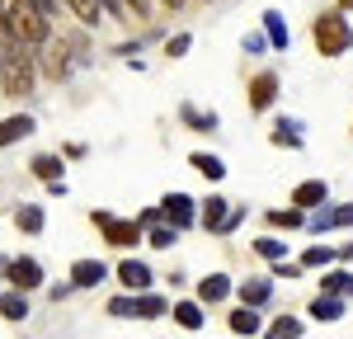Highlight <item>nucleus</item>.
<instances>
[{"label":"nucleus","instance_id":"nucleus-20","mask_svg":"<svg viewBox=\"0 0 353 339\" xmlns=\"http://www.w3.org/2000/svg\"><path fill=\"white\" fill-rule=\"evenodd\" d=\"M269 339H297L301 335V320H292V316H283V320H273L269 330H264Z\"/></svg>","mask_w":353,"mask_h":339},{"label":"nucleus","instance_id":"nucleus-13","mask_svg":"<svg viewBox=\"0 0 353 339\" xmlns=\"http://www.w3.org/2000/svg\"><path fill=\"white\" fill-rule=\"evenodd\" d=\"M14 226H19L24 236H38V231H43V207H33V203L14 207Z\"/></svg>","mask_w":353,"mask_h":339},{"label":"nucleus","instance_id":"nucleus-1","mask_svg":"<svg viewBox=\"0 0 353 339\" xmlns=\"http://www.w3.org/2000/svg\"><path fill=\"white\" fill-rule=\"evenodd\" d=\"M0 19H5V28H10L24 48H43V43L52 38V19L38 14L28 0H0Z\"/></svg>","mask_w":353,"mask_h":339},{"label":"nucleus","instance_id":"nucleus-21","mask_svg":"<svg viewBox=\"0 0 353 339\" xmlns=\"http://www.w3.org/2000/svg\"><path fill=\"white\" fill-rule=\"evenodd\" d=\"M33 174H38V179H48V184H57L61 161H57V156H38V161H33Z\"/></svg>","mask_w":353,"mask_h":339},{"label":"nucleus","instance_id":"nucleus-28","mask_svg":"<svg viewBox=\"0 0 353 339\" xmlns=\"http://www.w3.org/2000/svg\"><path fill=\"white\" fill-rule=\"evenodd\" d=\"M174 236H179V226H156V231H151V245H156V250H170Z\"/></svg>","mask_w":353,"mask_h":339},{"label":"nucleus","instance_id":"nucleus-4","mask_svg":"<svg viewBox=\"0 0 353 339\" xmlns=\"http://www.w3.org/2000/svg\"><path fill=\"white\" fill-rule=\"evenodd\" d=\"M94 222L104 226V236H109V245H118V250H132L137 240H141V231H137L132 222H113L109 212H94Z\"/></svg>","mask_w":353,"mask_h":339},{"label":"nucleus","instance_id":"nucleus-3","mask_svg":"<svg viewBox=\"0 0 353 339\" xmlns=\"http://www.w3.org/2000/svg\"><path fill=\"white\" fill-rule=\"evenodd\" d=\"M5 274H10V282H14V292H33L38 282H43V264L38 259H14V264H5Z\"/></svg>","mask_w":353,"mask_h":339},{"label":"nucleus","instance_id":"nucleus-26","mask_svg":"<svg viewBox=\"0 0 353 339\" xmlns=\"http://www.w3.org/2000/svg\"><path fill=\"white\" fill-rule=\"evenodd\" d=\"M264 28H269V38L278 43V48H288V24H283L278 14H264Z\"/></svg>","mask_w":353,"mask_h":339},{"label":"nucleus","instance_id":"nucleus-8","mask_svg":"<svg viewBox=\"0 0 353 339\" xmlns=\"http://www.w3.org/2000/svg\"><path fill=\"white\" fill-rule=\"evenodd\" d=\"M353 222V203L349 207H330V212H311V217H306V226H311V231H325V226H349Z\"/></svg>","mask_w":353,"mask_h":339},{"label":"nucleus","instance_id":"nucleus-16","mask_svg":"<svg viewBox=\"0 0 353 339\" xmlns=\"http://www.w3.org/2000/svg\"><path fill=\"white\" fill-rule=\"evenodd\" d=\"M174 320H179L184 330H198V325H203V307H198V302H179V307H174Z\"/></svg>","mask_w":353,"mask_h":339},{"label":"nucleus","instance_id":"nucleus-31","mask_svg":"<svg viewBox=\"0 0 353 339\" xmlns=\"http://www.w3.org/2000/svg\"><path fill=\"white\" fill-rule=\"evenodd\" d=\"M109 311H113V316H132V297H113Z\"/></svg>","mask_w":353,"mask_h":339},{"label":"nucleus","instance_id":"nucleus-12","mask_svg":"<svg viewBox=\"0 0 353 339\" xmlns=\"http://www.w3.org/2000/svg\"><path fill=\"white\" fill-rule=\"evenodd\" d=\"M226 292H231V278H226V274H208V278L198 282V297H203V302H221Z\"/></svg>","mask_w":353,"mask_h":339},{"label":"nucleus","instance_id":"nucleus-25","mask_svg":"<svg viewBox=\"0 0 353 339\" xmlns=\"http://www.w3.org/2000/svg\"><path fill=\"white\" fill-rule=\"evenodd\" d=\"M321 287H325V292H353V278L344 274V269H334V274H325Z\"/></svg>","mask_w":353,"mask_h":339},{"label":"nucleus","instance_id":"nucleus-15","mask_svg":"<svg viewBox=\"0 0 353 339\" xmlns=\"http://www.w3.org/2000/svg\"><path fill=\"white\" fill-rule=\"evenodd\" d=\"M0 316H5V320H24L28 316L24 292H5V297H0Z\"/></svg>","mask_w":353,"mask_h":339},{"label":"nucleus","instance_id":"nucleus-30","mask_svg":"<svg viewBox=\"0 0 353 339\" xmlns=\"http://www.w3.org/2000/svg\"><path fill=\"white\" fill-rule=\"evenodd\" d=\"M330 259H334V254L321 250V245H311V250H306V264H311V269H321V264H330Z\"/></svg>","mask_w":353,"mask_h":339},{"label":"nucleus","instance_id":"nucleus-7","mask_svg":"<svg viewBox=\"0 0 353 339\" xmlns=\"http://www.w3.org/2000/svg\"><path fill=\"white\" fill-rule=\"evenodd\" d=\"M104 274H109V269H104L99 259H76L71 282H76V287H94V282H104Z\"/></svg>","mask_w":353,"mask_h":339},{"label":"nucleus","instance_id":"nucleus-29","mask_svg":"<svg viewBox=\"0 0 353 339\" xmlns=\"http://www.w3.org/2000/svg\"><path fill=\"white\" fill-rule=\"evenodd\" d=\"M283 250H288V245H283V240H273V236L259 240V254H264V259H283Z\"/></svg>","mask_w":353,"mask_h":339},{"label":"nucleus","instance_id":"nucleus-14","mask_svg":"<svg viewBox=\"0 0 353 339\" xmlns=\"http://www.w3.org/2000/svg\"><path fill=\"white\" fill-rule=\"evenodd\" d=\"M226 217H231V207H226L221 198H208V203H203V226H208V231H221Z\"/></svg>","mask_w":353,"mask_h":339},{"label":"nucleus","instance_id":"nucleus-18","mask_svg":"<svg viewBox=\"0 0 353 339\" xmlns=\"http://www.w3.org/2000/svg\"><path fill=\"white\" fill-rule=\"evenodd\" d=\"M231 330L236 335H259V316L245 307V311H231Z\"/></svg>","mask_w":353,"mask_h":339},{"label":"nucleus","instance_id":"nucleus-9","mask_svg":"<svg viewBox=\"0 0 353 339\" xmlns=\"http://www.w3.org/2000/svg\"><path fill=\"white\" fill-rule=\"evenodd\" d=\"M118 278H123V287H151V269L141 259H123L118 264Z\"/></svg>","mask_w":353,"mask_h":339},{"label":"nucleus","instance_id":"nucleus-17","mask_svg":"<svg viewBox=\"0 0 353 339\" xmlns=\"http://www.w3.org/2000/svg\"><path fill=\"white\" fill-rule=\"evenodd\" d=\"M66 5L76 10V19H81V24H99V14H104V5H99V0H66Z\"/></svg>","mask_w":353,"mask_h":339},{"label":"nucleus","instance_id":"nucleus-34","mask_svg":"<svg viewBox=\"0 0 353 339\" xmlns=\"http://www.w3.org/2000/svg\"><path fill=\"white\" fill-rule=\"evenodd\" d=\"M339 5H344V10H353V0H339Z\"/></svg>","mask_w":353,"mask_h":339},{"label":"nucleus","instance_id":"nucleus-22","mask_svg":"<svg viewBox=\"0 0 353 339\" xmlns=\"http://www.w3.org/2000/svg\"><path fill=\"white\" fill-rule=\"evenodd\" d=\"M273 226H283V231H292V226H306V212L301 207H288V212H269Z\"/></svg>","mask_w":353,"mask_h":339},{"label":"nucleus","instance_id":"nucleus-2","mask_svg":"<svg viewBox=\"0 0 353 339\" xmlns=\"http://www.w3.org/2000/svg\"><path fill=\"white\" fill-rule=\"evenodd\" d=\"M311 38H316L321 56H344L353 48V24L344 14H316L311 19Z\"/></svg>","mask_w":353,"mask_h":339},{"label":"nucleus","instance_id":"nucleus-23","mask_svg":"<svg viewBox=\"0 0 353 339\" xmlns=\"http://www.w3.org/2000/svg\"><path fill=\"white\" fill-rule=\"evenodd\" d=\"M241 297L250 307H264L269 302V282H241Z\"/></svg>","mask_w":353,"mask_h":339},{"label":"nucleus","instance_id":"nucleus-6","mask_svg":"<svg viewBox=\"0 0 353 339\" xmlns=\"http://www.w3.org/2000/svg\"><path fill=\"white\" fill-rule=\"evenodd\" d=\"M273 94H278V76H273V71H259L254 85H250V104H254V109H269Z\"/></svg>","mask_w":353,"mask_h":339},{"label":"nucleus","instance_id":"nucleus-32","mask_svg":"<svg viewBox=\"0 0 353 339\" xmlns=\"http://www.w3.org/2000/svg\"><path fill=\"white\" fill-rule=\"evenodd\" d=\"M38 14H48V19H57V0H28Z\"/></svg>","mask_w":353,"mask_h":339},{"label":"nucleus","instance_id":"nucleus-11","mask_svg":"<svg viewBox=\"0 0 353 339\" xmlns=\"http://www.w3.org/2000/svg\"><path fill=\"white\" fill-rule=\"evenodd\" d=\"M292 203H297L301 212H306V207H311V212H316V207H321V203H325V184H321V179H311V184H301L297 194H292Z\"/></svg>","mask_w":353,"mask_h":339},{"label":"nucleus","instance_id":"nucleus-10","mask_svg":"<svg viewBox=\"0 0 353 339\" xmlns=\"http://www.w3.org/2000/svg\"><path fill=\"white\" fill-rule=\"evenodd\" d=\"M161 207L170 212V222H174V226H189L193 222V198H184V194H170Z\"/></svg>","mask_w":353,"mask_h":339},{"label":"nucleus","instance_id":"nucleus-27","mask_svg":"<svg viewBox=\"0 0 353 339\" xmlns=\"http://www.w3.org/2000/svg\"><path fill=\"white\" fill-rule=\"evenodd\" d=\"M311 311H316L321 320H334V316L344 311V302H334V297H321V302H311Z\"/></svg>","mask_w":353,"mask_h":339},{"label":"nucleus","instance_id":"nucleus-5","mask_svg":"<svg viewBox=\"0 0 353 339\" xmlns=\"http://www.w3.org/2000/svg\"><path fill=\"white\" fill-rule=\"evenodd\" d=\"M33 137V118L28 113H14V118H5L0 123V146H14V141Z\"/></svg>","mask_w":353,"mask_h":339},{"label":"nucleus","instance_id":"nucleus-19","mask_svg":"<svg viewBox=\"0 0 353 339\" xmlns=\"http://www.w3.org/2000/svg\"><path fill=\"white\" fill-rule=\"evenodd\" d=\"M193 170L208 174V179H221V174H226V165H221L217 156H203V151H193Z\"/></svg>","mask_w":353,"mask_h":339},{"label":"nucleus","instance_id":"nucleus-33","mask_svg":"<svg viewBox=\"0 0 353 339\" xmlns=\"http://www.w3.org/2000/svg\"><path fill=\"white\" fill-rule=\"evenodd\" d=\"M184 52H189V33H179V38L170 43V56H184Z\"/></svg>","mask_w":353,"mask_h":339},{"label":"nucleus","instance_id":"nucleus-24","mask_svg":"<svg viewBox=\"0 0 353 339\" xmlns=\"http://www.w3.org/2000/svg\"><path fill=\"white\" fill-rule=\"evenodd\" d=\"M161 311H165V297H156V292L141 297V302H132V316H161Z\"/></svg>","mask_w":353,"mask_h":339}]
</instances>
